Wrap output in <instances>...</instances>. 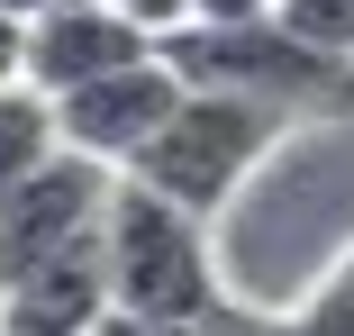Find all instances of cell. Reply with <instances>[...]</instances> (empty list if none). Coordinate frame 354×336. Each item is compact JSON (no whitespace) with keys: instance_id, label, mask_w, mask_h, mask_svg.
<instances>
[{"instance_id":"cell-1","label":"cell","mask_w":354,"mask_h":336,"mask_svg":"<svg viewBox=\"0 0 354 336\" xmlns=\"http://www.w3.org/2000/svg\"><path fill=\"white\" fill-rule=\"evenodd\" d=\"M118 173L64 146L19 200H0V336H100Z\"/></svg>"},{"instance_id":"cell-2","label":"cell","mask_w":354,"mask_h":336,"mask_svg":"<svg viewBox=\"0 0 354 336\" xmlns=\"http://www.w3.org/2000/svg\"><path fill=\"white\" fill-rule=\"evenodd\" d=\"M164 64L191 82V91H236V100H263L291 127H327V118H354V64L345 55H318L309 37H291L272 10L263 19H227V28H173L164 37Z\"/></svg>"},{"instance_id":"cell-3","label":"cell","mask_w":354,"mask_h":336,"mask_svg":"<svg viewBox=\"0 0 354 336\" xmlns=\"http://www.w3.org/2000/svg\"><path fill=\"white\" fill-rule=\"evenodd\" d=\"M109 300L127 318H227L245 309L218 273L209 218L173 209L164 191L118 173V209H109Z\"/></svg>"},{"instance_id":"cell-4","label":"cell","mask_w":354,"mask_h":336,"mask_svg":"<svg viewBox=\"0 0 354 336\" xmlns=\"http://www.w3.org/2000/svg\"><path fill=\"white\" fill-rule=\"evenodd\" d=\"M281 137H291V118L263 109V100H236V91H182V109L164 118V137L136 155L127 182L164 191L173 209H191V218H218L227 200L272 164Z\"/></svg>"},{"instance_id":"cell-5","label":"cell","mask_w":354,"mask_h":336,"mask_svg":"<svg viewBox=\"0 0 354 336\" xmlns=\"http://www.w3.org/2000/svg\"><path fill=\"white\" fill-rule=\"evenodd\" d=\"M182 91H191V82L173 73L164 55L127 64V73H109V82H82V91H64V100H55L64 146L91 155V164H109V173H136V155L164 137V118L182 109Z\"/></svg>"},{"instance_id":"cell-6","label":"cell","mask_w":354,"mask_h":336,"mask_svg":"<svg viewBox=\"0 0 354 336\" xmlns=\"http://www.w3.org/2000/svg\"><path fill=\"white\" fill-rule=\"evenodd\" d=\"M146 55H164V37L146 19H127L118 0H64V10H46L28 28V82L46 100H64V91L109 82V73H127V64H146Z\"/></svg>"},{"instance_id":"cell-7","label":"cell","mask_w":354,"mask_h":336,"mask_svg":"<svg viewBox=\"0 0 354 336\" xmlns=\"http://www.w3.org/2000/svg\"><path fill=\"white\" fill-rule=\"evenodd\" d=\"M55 155H64V118H55V100H46L37 82L0 91V200H19Z\"/></svg>"},{"instance_id":"cell-8","label":"cell","mask_w":354,"mask_h":336,"mask_svg":"<svg viewBox=\"0 0 354 336\" xmlns=\"http://www.w3.org/2000/svg\"><path fill=\"white\" fill-rule=\"evenodd\" d=\"M272 336H354V263L336 254L327 273H318V282H309L291 309L272 318Z\"/></svg>"},{"instance_id":"cell-9","label":"cell","mask_w":354,"mask_h":336,"mask_svg":"<svg viewBox=\"0 0 354 336\" xmlns=\"http://www.w3.org/2000/svg\"><path fill=\"white\" fill-rule=\"evenodd\" d=\"M100 336H272V318L263 309H227V318H127V309H109Z\"/></svg>"},{"instance_id":"cell-10","label":"cell","mask_w":354,"mask_h":336,"mask_svg":"<svg viewBox=\"0 0 354 336\" xmlns=\"http://www.w3.org/2000/svg\"><path fill=\"white\" fill-rule=\"evenodd\" d=\"M272 19L291 37H309L318 55H345L354 64V0H272Z\"/></svg>"},{"instance_id":"cell-11","label":"cell","mask_w":354,"mask_h":336,"mask_svg":"<svg viewBox=\"0 0 354 336\" xmlns=\"http://www.w3.org/2000/svg\"><path fill=\"white\" fill-rule=\"evenodd\" d=\"M19 82H28V28L0 19V91H19Z\"/></svg>"},{"instance_id":"cell-12","label":"cell","mask_w":354,"mask_h":336,"mask_svg":"<svg viewBox=\"0 0 354 336\" xmlns=\"http://www.w3.org/2000/svg\"><path fill=\"white\" fill-rule=\"evenodd\" d=\"M127 19H146L155 37H173V28H191V0H118Z\"/></svg>"},{"instance_id":"cell-13","label":"cell","mask_w":354,"mask_h":336,"mask_svg":"<svg viewBox=\"0 0 354 336\" xmlns=\"http://www.w3.org/2000/svg\"><path fill=\"white\" fill-rule=\"evenodd\" d=\"M272 0H191V19H209V28H227V19H263Z\"/></svg>"},{"instance_id":"cell-14","label":"cell","mask_w":354,"mask_h":336,"mask_svg":"<svg viewBox=\"0 0 354 336\" xmlns=\"http://www.w3.org/2000/svg\"><path fill=\"white\" fill-rule=\"evenodd\" d=\"M46 10H64V0H0V19H19V28H37Z\"/></svg>"},{"instance_id":"cell-15","label":"cell","mask_w":354,"mask_h":336,"mask_svg":"<svg viewBox=\"0 0 354 336\" xmlns=\"http://www.w3.org/2000/svg\"><path fill=\"white\" fill-rule=\"evenodd\" d=\"M345 263H354V254H345Z\"/></svg>"}]
</instances>
